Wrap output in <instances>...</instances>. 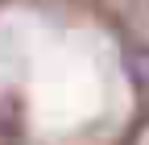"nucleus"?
<instances>
[{
	"label": "nucleus",
	"mask_w": 149,
	"mask_h": 145,
	"mask_svg": "<svg viewBox=\"0 0 149 145\" xmlns=\"http://www.w3.org/2000/svg\"><path fill=\"white\" fill-rule=\"evenodd\" d=\"M124 66H128V79L149 87V46H133L124 54Z\"/></svg>",
	"instance_id": "1"
}]
</instances>
